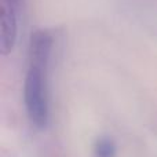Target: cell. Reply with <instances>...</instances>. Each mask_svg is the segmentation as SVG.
<instances>
[{
  "mask_svg": "<svg viewBox=\"0 0 157 157\" xmlns=\"http://www.w3.org/2000/svg\"><path fill=\"white\" fill-rule=\"evenodd\" d=\"M94 157H116V145L109 138H101L94 147Z\"/></svg>",
  "mask_w": 157,
  "mask_h": 157,
  "instance_id": "cell-3",
  "label": "cell"
},
{
  "mask_svg": "<svg viewBox=\"0 0 157 157\" xmlns=\"http://www.w3.org/2000/svg\"><path fill=\"white\" fill-rule=\"evenodd\" d=\"M46 69L47 63L30 61L26 78H25V106L30 123L37 128H44L48 121Z\"/></svg>",
  "mask_w": 157,
  "mask_h": 157,
  "instance_id": "cell-1",
  "label": "cell"
},
{
  "mask_svg": "<svg viewBox=\"0 0 157 157\" xmlns=\"http://www.w3.org/2000/svg\"><path fill=\"white\" fill-rule=\"evenodd\" d=\"M2 43L0 50L7 55L14 48L17 39V18L13 7V0L2 2Z\"/></svg>",
  "mask_w": 157,
  "mask_h": 157,
  "instance_id": "cell-2",
  "label": "cell"
}]
</instances>
